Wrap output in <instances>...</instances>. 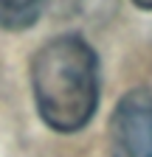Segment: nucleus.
Returning a JSON list of instances; mask_svg holds the SVG:
<instances>
[{
  "instance_id": "obj_2",
  "label": "nucleus",
  "mask_w": 152,
  "mask_h": 157,
  "mask_svg": "<svg viewBox=\"0 0 152 157\" xmlns=\"http://www.w3.org/2000/svg\"><path fill=\"white\" fill-rule=\"evenodd\" d=\"M110 157H152V87L121 95L110 115Z\"/></svg>"
},
{
  "instance_id": "obj_1",
  "label": "nucleus",
  "mask_w": 152,
  "mask_h": 157,
  "mask_svg": "<svg viewBox=\"0 0 152 157\" xmlns=\"http://www.w3.org/2000/svg\"><path fill=\"white\" fill-rule=\"evenodd\" d=\"M31 90L40 118L54 132H79L99 104V59L85 39L54 36L31 59Z\"/></svg>"
},
{
  "instance_id": "obj_3",
  "label": "nucleus",
  "mask_w": 152,
  "mask_h": 157,
  "mask_svg": "<svg viewBox=\"0 0 152 157\" xmlns=\"http://www.w3.org/2000/svg\"><path fill=\"white\" fill-rule=\"evenodd\" d=\"M45 0H0V28L23 31L34 25L42 14Z\"/></svg>"
},
{
  "instance_id": "obj_4",
  "label": "nucleus",
  "mask_w": 152,
  "mask_h": 157,
  "mask_svg": "<svg viewBox=\"0 0 152 157\" xmlns=\"http://www.w3.org/2000/svg\"><path fill=\"white\" fill-rule=\"evenodd\" d=\"M135 3H138L141 9H149V11H152V0H135Z\"/></svg>"
}]
</instances>
